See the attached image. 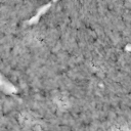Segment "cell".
Wrapping results in <instances>:
<instances>
[{
	"label": "cell",
	"mask_w": 131,
	"mask_h": 131,
	"mask_svg": "<svg viewBox=\"0 0 131 131\" xmlns=\"http://www.w3.org/2000/svg\"><path fill=\"white\" fill-rule=\"evenodd\" d=\"M56 102H57L61 107H67V105L69 104V99L67 98V96L61 95V96L56 97Z\"/></svg>",
	"instance_id": "obj_1"
}]
</instances>
